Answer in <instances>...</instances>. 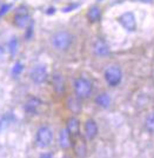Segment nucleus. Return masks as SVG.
I'll use <instances>...</instances> for the list:
<instances>
[{"instance_id":"f257e3e1","label":"nucleus","mask_w":154,"mask_h":158,"mask_svg":"<svg viewBox=\"0 0 154 158\" xmlns=\"http://www.w3.org/2000/svg\"><path fill=\"white\" fill-rule=\"evenodd\" d=\"M52 44L58 51H66L72 44V35L66 31H60L53 35Z\"/></svg>"},{"instance_id":"f03ea898","label":"nucleus","mask_w":154,"mask_h":158,"mask_svg":"<svg viewBox=\"0 0 154 158\" xmlns=\"http://www.w3.org/2000/svg\"><path fill=\"white\" fill-rule=\"evenodd\" d=\"M52 140H53V131L48 126H41L37 132V137H35L37 145L41 149H45L51 145Z\"/></svg>"},{"instance_id":"7ed1b4c3","label":"nucleus","mask_w":154,"mask_h":158,"mask_svg":"<svg viewBox=\"0 0 154 158\" xmlns=\"http://www.w3.org/2000/svg\"><path fill=\"white\" fill-rule=\"evenodd\" d=\"M92 83L85 78H78L74 81V91L79 98H87L92 93Z\"/></svg>"},{"instance_id":"20e7f679","label":"nucleus","mask_w":154,"mask_h":158,"mask_svg":"<svg viewBox=\"0 0 154 158\" xmlns=\"http://www.w3.org/2000/svg\"><path fill=\"white\" fill-rule=\"evenodd\" d=\"M31 23L30 20V12L25 5H20L17 7L14 13V25L19 28H25Z\"/></svg>"},{"instance_id":"39448f33","label":"nucleus","mask_w":154,"mask_h":158,"mask_svg":"<svg viewBox=\"0 0 154 158\" xmlns=\"http://www.w3.org/2000/svg\"><path fill=\"white\" fill-rule=\"evenodd\" d=\"M121 78H122V73H121V70L118 66H109L105 71V79L108 83V85H119L121 81Z\"/></svg>"},{"instance_id":"423d86ee","label":"nucleus","mask_w":154,"mask_h":158,"mask_svg":"<svg viewBox=\"0 0 154 158\" xmlns=\"http://www.w3.org/2000/svg\"><path fill=\"white\" fill-rule=\"evenodd\" d=\"M30 76H31L32 81L35 83V84H42V83H45L47 79V76H48L46 66L45 65L34 66L33 69H32V71H31Z\"/></svg>"},{"instance_id":"0eeeda50","label":"nucleus","mask_w":154,"mask_h":158,"mask_svg":"<svg viewBox=\"0 0 154 158\" xmlns=\"http://www.w3.org/2000/svg\"><path fill=\"white\" fill-rule=\"evenodd\" d=\"M119 23L124 28H126L129 32H133L136 28V20L132 12H125L119 17Z\"/></svg>"},{"instance_id":"6e6552de","label":"nucleus","mask_w":154,"mask_h":158,"mask_svg":"<svg viewBox=\"0 0 154 158\" xmlns=\"http://www.w3.org/2000/svg\"><path fill=\"white\" fill-rule=\"evenodd\" d=\"M67 130L71 133V136L77 138L79 136V132H80V122L79 119L75 118V117H71V118L67 120Z\"/></svg>"},{"instance_id":"1a4fd4ad","label":"nucleus","mask_w":154,"mask_h":158,"mask_svg":"<svg viewBox=\"0 0 154 158\" xmlns=\"http://www.w3.org/2000/svg\"><path fill=\"white\" fill-rule=\"evenodd\" d=\"M93 52L97 56H100V57H105L109 54V47L108 45L101 39H98L93 44Z\"/></svg>"},{"instance_id":"9d476101","label":"nucleus","mask_w":154,"mask_h":158,"mask_svg":"<svg viewBox=\"0 0 154 158\" xmlns=\"http://www.w3.org/2000/svg\"><path fill=\"white\" fill-rule=\"evenodd\" d=\"M98 135V125L93 119H87L85 123V136L87 139H93Z\"/></svg>"},{"instance_id":"9b49d317","label":"nucleus","mask_w":154,"mask_h":158,"mask_svg":"<svg viewBox=\"0 0 154 158\" xmlns=\"http://www.w3.org/2000/svg\"><path fill=\"white\" fill-rule=\"evenodd\" d=\"M41 106V100L37 97L30 98L25 104V111L30 114H34L38 112V109Z\"/></svg>"},{"instance_id":"f8f14e48","label":"nucleus","mask_w":154,"mask_h":158,"mask_svg":"<svg viewBox=\"0 0 154 158\" xmlns=\"http://www.w3.org/2000/svg\"><path fill=\"white\" fill-rule=\"evenodd\" d=\"M71 133L68 132L67 129H62L59 135V144L62 149H68L72 145V140H71Z\"/></svg>"},{"instance_id":"ddd939ff","label":"nucleus","mask_w":154,"mask_h":158,"mask_svg":"<svg viewBox=\"0 0 154 158\" xmlns=\"http://www.w3.org/2000/svg\"><path fill=\"white\" fill-rule=\"evenodd\" d=\"M53 87L54 90H55V92L59 93V94H62V93L65 92V80L62 78V76L59 74V73H57V74H54L53 77Z\"/></svg>"},{"instance_id":"4468645a","label":"nucleus","mask_w":154,"mask_h":158,"mask_svg":"<svg viewBox=\"0 0 154 158\" xmlns=\"http://www.w3.org/2000/svg\"><path fill=\"white\" fill-rule=\"evenodd\" d=\"M101 17V10L98 6H93L88 10L87 12V18L91 23H95L100 19Z\"/></svg>"},{"instance_id":"2eb2a0df","label":"nucleus","mask_w":154,"mask_h":158,"mask_svg":"<svg viewBox=\"0 0 154 158\" xmlns=\"http://www.w3.org/2000/svg\"><path fill=\"white\" fill-rule=\"evenodd\" d=\"M95 102L99 106L104 107V109H107L108 106L111 105V97L108 96L107 93H101L97 97Z\"/></svg>"},{"instance_id":"dca6fc26","label":"nucleus","mask_w":154,"mask_h":158,"mask_svg":"<svg viewBox=\"0 0 154 158\" xmlns=\"http://www.w3.org/2000/svg\"><path fill=\"white\" fill-rule=\"evenodd\" d=\"M79 98V97H78ZM78 98H72L68 99V102H67V106H68V109L71 110V111L73 112H79L81 110V104L80 102H79V99Z\"/></svg>"},{"instance_id":"f3484780","label":"nucleus","mask_w":154,"mask_h":158,"mask_svg":"<svg viewBox=\"0 0 154 158\" xmlns=\"http://www.w3.org/2000/svg\"><path fill=\"white\" fill-rule=\"evenodd\" d=\"M145 125H146V129H147L149 132L154 133V112L149 113L146 118V122H145Z\"/></svg>"},{"instance_id":"a211bd4d","label":"nucleus","mask_w":154,"mask_h":158,"mask_svg":"<svg viewBox=\"0 0 154 158\" xmlns=\"http://www.w3.org/2000/svg\"><path fill=\"white\" fill-rule=\"evenodd\" d=\"M8 51L11 53V56H14L17 51H18V39L17 38H12L8 41Z\"/></svg>"},{"instance_id":"6ab92c4d","label":"nucleus","mask_w":154,"mask_h":158,"mask_svg":"<svg viewBox=\"0 0 154 158\" xmlns=\"http://www.w3.org/2000/svg\"><path fill=\"white\" fill-rule=\"evenodd\" d=\"M22 70H24V65L21 64L20 61H18V63H15V65L12 69V74H13L14 77H17V76H19L22 72Z\"/></svg>"},{"instance_id":"aec40b11","label":"nucleus","mask_w":154,"mask_h":158,"mask_svg":"<svg viewBox=\"0 0 154 158\" xmlns=\"http://www.w3.org/2000/svg\"><path fill=\"white\" fill-rule=\"evenodd\" d=\"M75 152H77L78 156H85L86 149H85V144L82 142H79L78 144L75 145Z\"/></svg>"},{"instance_id":"412c9836","label":"nucleus","mask_w":154,"mask_h":158,"mask_svg":"<svg viewBox=\"0 0 154 158\" xmlns=\"http://www.w3.org/2000/svg\"><path fill=\"white\" fill-rule=\"evenodd\" d=\"M79 6H80V4H71V5H68V6L64 7L61 11H62L64 13H68V12H72L74 10H77Z\"/></svg>"},{"instance_id":"4be33fe9","label":"nucleus","mask_w":154,"mask_h":158,"mask_svg":"<svg viewBox=\"0 0 154 158\" xmlns=\"http://www.w3.org/2000/svg\"><path fill=\"white\" fill-rule=\"evenodd\" d=\"M33 28H34V24L31 21V23L28 24L27 31H26V33H25V38H26V39H31V37H32V34H33Z\"/></svg>"},{"instance_id":"5701e85b","label":"nucleus","mask_w":154,"mask_h":158,"mask_svg":"<svg viewBox=\"0 0 154 158\" xmlns=\"http://www.w3.org/2000/svg\"><path fill=\"white\" fill-rule=\"evenodd\" d=\"M11 7H12L11 4H4V5H1V6H0V18H1L4 14H6L7 12L11 10Z\"/></svg>"},{"instance_id":"b1692460","label":"nucleus","mask_w":154,"mask_h":158,"mask_svg":"<svg viewBox=\"0 0 154 158\" xmlns=\"http://www.w3.org/2000/svg\"><path fill=\"white\" fill-rule=\"evenodd\" d=\"M54 13H55V8H54V7H49V8H47L46 10V14H48V15L54 14Z\"/></svg>"},{"instance_id":"393cba45","label":"nucleus","mask_w":154,"mask_h":158,"mask_svg":"<svg viewBox=\"0 0 154 158\" xmlns=\"http://www.w3.org/2000/svg\"><path fill=\"white\" fill-rule=\"evenodd\" d=\"M40 157H53V155L52 153H42L40 155Z\"/></svg>"},{"instance_id":"a878e982","label":"nucleus","mask_w":154,"mask_h":158,"mask_svg":"<svg viewBox=\"0 0 154 158\" xmlns=\"http://www.w3.org/2000/svg\"><path fill=\"white\" fill-rule=\"evenodd\" d=\"M4 54V47L2 46H0V57Z\"/></svg>"},{"instance_id":"bb28decb","label":"nucleus","mask_w":154,"mask_h":158,"mask_svg":"<svg viewBox=\"0 0 154 158\" xmlns=\"http://www.w3.org/2000/svg\"><path fill=\"white\" fill-rule=\"evenodd\" d=\"M0 6H1V4H0Z\"/></svg>"}]
</instances>
